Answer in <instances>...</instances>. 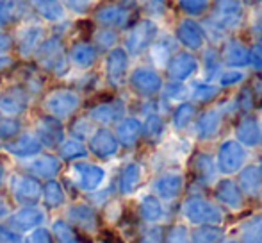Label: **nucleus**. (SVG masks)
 Listing matches in <instances>:
<instances>
[{
    "label": "nucleus",
    "mask_w": 262,
    "mask_h": 243,
    "mask_svg": "<svg viewBox=\"0 0 262 243\" xmlns=\"http://www.w3.org/2000/svg\"><path fill=\"white\" fill-rule=\"evenodd\" d=\"M36 7L39 9V13L45 18H50V20H57V18H62V7L57 0H34Z\"/></svg>",
    "instance_id": "obj_9"
},
{
    "label": "nucleus",
    "mask_w": 262,
    "mask_h": 243,
    "mask_svg": "<svg viewBox=\"0 0 262 243\" xmlns=\"http://www.w3.org/2000/svg\"><path fill=\"white\" fill-rule=\"evenodd\" d=\"M66 2H68L75 11H82L86 6H90V0H66Z\"/></svg>",
    "instance_id": "obj_16"
},
{
    "label": "nucleus",
    "mask_w": 262,
    "mask_h": 243,
    "mask_svg": "<svg viewBox=\"0 0 262 243\" xmlns=\"http://www.w3.org/2000/svg\"><path fill=\"white\" fill-rule=\"evenodd\" d=\"M166 243H191V233L186 226H177L169 227V231L166 233Z\"/></svg>",
    "instance_id": "obj_10"
},
{
    "label": "nucleus",
    "mask_w": 262,
    "mask_h": 243,
    "mask_svg": "<svg viewBox=\"0 0 262 243\" xmlns=\"http://www.w3.org/2000/svg\"><path fill=\"white\" fill-rule=\"evenodd\" d=\"M216 198L221 206L230 211H239L243 208V193L234 181H221L217 184Z\"/></svg>",
    "instance_id": "obj_3"
},
{
    "label": "nucleus",
    "mask_w": 262,
    "mask_h": 243,
    "mask_svg": "<svg viewBox=\"0 0 262 243\" xmlns=\"http://www.w3.org/2000/svg\"><path fill=\"white\" fill-rule=\"evenodd\" d=\"M243 161H245V150L235 141H227L220 149V168L225 174L237 172Z\"/></svg>",
    "instance_id": "obj_2"
},
{
    "label": "nucleus",
    "mask_w": 262,
    "mask_h": 243,
    "mask_svg": "<svg viewBox=\"0 0 262 243\" xmlns=\"http://www.w3.org/2000/svg\"><path fill=\"white\" fill-rule=\"evenodd\" d=\"M134 83L145 91H154V90H157V86H159L157 75H156V73H152V72H139V73L136 72Z\"/></svg>",
    "instance_id": "obj_12"
},
{
    "label": "nucleus",
    "mask_w": 262,
    "mask_h": 243,
    "mask_svg": "<svg viewBox=\"0 0 262 243\" xmlns=\"http://www.w3.org/2000/svg\"><path fill=\"white\" fill-rule=\"evenodd\" d=\"M141 215L146 222H159L162 218V206L157 197H146L141 200Z\"/></svg>",
    "instance_id": "obj_6"
},
{
    "label": "nucleus",
    "mask_w": 262,
    "mask_h": 243,
    "mask_svg": "<svg viewBox=\"0 0 262 243\" xmlns=\"http://www.w3.org/2000/svg\"><path fill=\"white\" fill-rule=\"evenodd\" d=\"M241 243H262V231L260 233H252V234H245Z\"/></svg>",
    "instance_id": "obj_15"
},
{
    "label": "nucleus",
    "mask_w": 262,
    "mask_h": 243,
    "mask_svg": "<svg viewBox=\"0 0 262 243\" xmlns=\"http://www.w3.org/2000/svg\"><path fill=\"white\" fill-rule=\"evenodd\" d=\"M138 181H139V167L130 165V167L123 172V175H121V191L130 193V191L136 188Z\"/></svg>",
    "instance_id": "obj_11"
},
{
    "label": "nucleus",
    "mask_w": 262,
    "mask_h": 243,
    "mask_svg": "<svg viewBox=\"0 0 262 243\" xmlns=\"http://www.w3.org/2000/svg\"><path fill=\"white\" fill-rule=\"evenodd\" d=\"M193 116V108L191 106H182V108L177 111V115H175V124H177V127H184V125L189 121V118Z\"/></svg>",
    "instance_id": "obj_14"
},
{
    "label": "nucleus",
    "mask_w": 262,
    "mask_h": 243,
    "mask_svg": "<svg viewBox=\"0 0 262 243\" xmlns=\"http://www.w3.org/2000/svg\"><path fill=\"white\" fill-rule=\"evenodd\" d=\"M182 215L193 226H221L225 220L217 204L202 197H191L182 204Z\"/></svg>",
    "instance_id": "obj_1"
},
{
    "label": "nucleus",
    "mask_w": 262,
    "mask_h": 243,
    "mask_svg": "<svg viewBox=\"0 0 262 243\" xmlns=\"http://www.w3.org/2000/svg\"><path fill=\"white\" fill-rule=\"evenodd\" d=\"M221 243H241L239 240H227V241H221Z\"/></svg>",
    "instance_id": "obj_17"
},
{
    "label": "nucleus",
    "mask_w": 262,
    "mask_h": 243,
    "mask_svg": "<svg viewBox=\"0 0 262 243\" xmlns=\"http://www.w3.org/2000/svg\"><path fill=\"white\" fill-rule=\"evenodd\" d=\"M156 190L161 198L171 200V198L179 197L180 190H182V175L179 174H164L161 179H157Z\"/></svg>",
    "instance_id": "obj_4"
},
{
    "label": "nucleus",
    "mask_w": 262,
    "mask_h": 243,
    "mask_svg": "<svg viewBox=\"0 0 262 243\" xmlns=\"http://www.w3.org/2000/svg\"><path fill=\"white\" fill-rule=\"evenodd\" d=\"M241 186L245 188L248 193L255 195L260 191L262 188V175L255 167H250V170L241 174Z\"/></svg>",
    "instance_id": "obj_7"
},
{
    "label": "nucleus",
    "mask_w": 262,
    "mask_h": 243,
    "mask_svg": "<svg viewBox=\"0 0 262 243\" xmlns=\"http://www.w3.org/2000/svg\"><path fill=\"white\" fill-rule=\"evenodd\" d=\"M239 138H241V141L248 143V145H257L260 141V131L255 121L252 120L243 121L241 127H239Z\"/></svg>",
    "instance_id": "obj_8"
},
{
    "label": "nucleus",
    "mask_w": 262,
    "mask_h": 243,
    "mask_svg": "<svg viewBox=\"0 0 262 243\" xmlns=\"http://www.w3.org/2000/svg\"><path fill=\"white\" fill-rule=\"evenodd\" d=\"M139 243H164V229L159 226H152L143 233Z\"/></svg>",
    "instance_id": "obj_13"
},
{
    "label": "nucleus",
    "mask_w": 262,
    "mask_h": 243,
    "mask_svg": "<svg viewBox=\"0 0 262 243\" xmlns=\"http://www.w3.org/2000/svg\"><path fill=\"white\" fill-rule=\"evenodd\" d=\"M223 236L221 226H196L191 231V243H221Z\"/></svg>",
    "instance_id": "obj_5"
}]
</instances>
